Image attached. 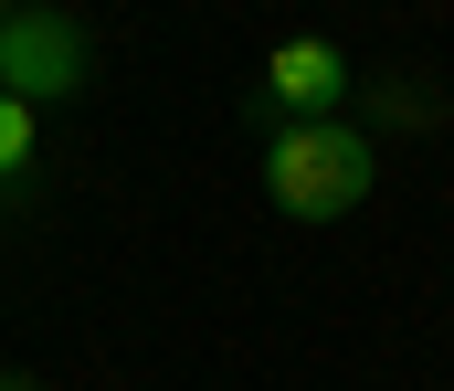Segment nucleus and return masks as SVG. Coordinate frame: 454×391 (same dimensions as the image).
I'll use <instances>...</instances> for the list:
<instances>
[{"instance_id": "f257e3e1", "label": "nucleus", "mask_w": 454, "mask_h": 391, "mask_svg": "<svg viewBox=\"0 0 454 391\" xmlns=\"http://www.w3.org/2000/svg\"><path fill=\"white\" fill-rule=\"evenodd\" d=\"M264 191L286 223H339L370 201V137L339 128V117H286L264 137Z\"/></svg>"}, {"instance_id": "f03ea898", "label": "nucleus", "mask_w": 454, "mask_h": 391, "mask_svg": "<svg viewBox=\"0 0 454 391\" xmlns=\"http://www.w3.org/2000/svg\"><path fill=\"white\" fill-rule=\"evenodd\" d=\"M74 85H85V32H74L64 11H11V21H0V96L53 106V96H74Z\"/></svg>"}, {"instance_id": "7ed1b4c3", "label": "nucleus", "mask_w": 454, "mask_h": 391, "mask_svg": "<svg viewBox=\"0 0 454 391\" xmlns=\"http://www.w3.org/2000/svg\"><path fill=\"white\" fill-rule=\"evenodd\" d=\"M339 85H348L339 43H275V64H264V96L286 117H339Z\"/></svg>"}, {"instance_id": "20e7f679", "label": "nucleus", "mask_w": 454, "mask_h": 391, "mask_svg": "<svg viewBox=\"0 0 454 391\" xmlns=\"http://www.w3.org/2000/svg\"><path fill=\"white\" fill-rule=\"evenodd\" d=\"M32 137H43V117H32L21 96H0V180H21V169H32Z\"/></svg>"}, {"instance_id": "39448f33", "label": "nucleus", "mask_w": 454, "mask_h": 391, "mask_svg": "<svg viewBox=\"0 0 454 391\" xmlns=\"http://www.w3.org/2000/svg\"><path fill=\"white\" fill-rule=\"evenodd\" d=\"M0 391H21V381H0Z\"/></svg>"}, {"instance_id": "423d86ee", "label": "nucleus", "mask_w": 454, "mask_h": 391, "mask_svg": "<svg viewBox=\"0 0 454 391\" xmlns=\"http://www.w3.org/2000/svg\"><path fill=\"white\" fill-rule=\"evenodd\" d=\"M0 21H11V11H0Z\"/></svg>"}]
</instances>
